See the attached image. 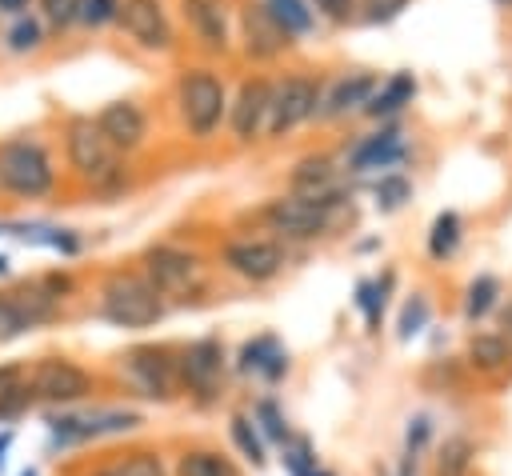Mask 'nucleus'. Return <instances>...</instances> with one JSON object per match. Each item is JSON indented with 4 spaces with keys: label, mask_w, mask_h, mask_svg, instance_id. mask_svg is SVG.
Masks as SVG:
<instances>
[{
    "label": "nucleus",
    "mask_w": 512,
    "mask_h": 476,
    "mask_svg": "<svg viewBox=\"0 0 512 476\" xmlns=\"http://www.w3.org/2000/svg\"><path fill=\"white\" fill-rule=\"evenodd\" d=\"M428 436H432V420L428 416H412L408 420V432H404V452L408 456H420L424 444H428Z\"/></svg>",
    "instance_id": "obj_41"
},
{
    "label": "nucleus",
    "mask_w": 512,
    "mask_h": 476,
    "mask_svg": "<svg viewBox=\"0 0 512 476\" xmlns=\"http://www.w3.org/2000/svg\"><path fill=\"white\" fill-rule=\"evenodd\" d=\"M64 148H68V164L80 180L96 184V188H112L120 184V152L104 140V132L96 128L92 116H72L64 128Z\"/></svg>",
    "instance_id": "obj_5"
},
{
    "label": "nucleus",
    "mask_w": 512,
    "mask_h": 476,
    "mask_svg": "<svg viewBox=\"0 0 512 476\" xmlns=\"http://www.w3.org/2000/svg\"><path fill=\"white\" fill-rule=\"evenodd\" d=\"M40 8H44V24L60 32V28H68V24L76 20L80 0H40Z\"/></svg>",
    "instance_id": "obj_40"
},
{
    "label": "nucleus",
    "mask_w": 512,
    "mask_h": 476,
    "mask_svg": "<svg viewBox=\"0 0 512 476\" xmlns=\"http://www.w3.org/2000/svg\"><path fill=\"white\" fill-rule=\"evenodd\" d=\"M176 368H180V392H188L192 404L208 408V404L220 400L224 368H228L220 336H196L192 344H184L176 352Z\"/></svg>",
    "instance_id": "obj_7"
},
{
    "label": "nucleus",
    "mask_w": 512,
    "mask_h": 476,
    "mask_svg": "<svg viewBox=\"0 0 512 476\" xmlns=\"http://www.w3.org/2000/svg\"><path fill=\"white\" fill-rule=\"evenodd\" d=\"M176 104H180V116L188 124V132L196 140L212 136L228 112V96H224V80L208 68H188L176 84Z\"/></svg>",
    "instance_id": "obj_8"
},
{
    "label": "nucleus",
    "mask_w": 512,
    "mask_h": 476,
    "mask_svg": "<svg viewBox=\"0 0 512 476\" xmlns=\"http://www.w3.org/2000/svg\"><path fill=\"white\" fill-rule=\"evenodd\" d=\"M268 100H272V84L264 76L256 80H244L240 92H236V104H232V132L236 140H256L264 120H268Z\"/></svg>",
    "instance_id": "obj_17"
},
{
    "label": "nucleus",
    "mask_w": 512,
    "mask_h": 476,
    "mask_svg": "<svg viewBox=\"0 0 512 476\" xmlns=\"http://www.w3.org/2000/svg\"><path fill=\"white\" fill-rule=\"evenodd\" d=\"M28 332H32V324H28L24 308H20V300L12 296V288L0 292V344H12L20 336H28Z\"/></svg>",
    "instance_id": "obj_35"
},
{
    "label": "nucleus",
    "mask_w": 512,
    "mask_h": 476,
    "mask_svg": "<svg viewBox=\"0 0 512 476\" xmlns=\"http://www.w3.org/2000/svg\"><path fill=\"white\" fill-rule=\"evenodd\" d=\"M228 436H232V448H236V456H240L244 464H252V468H264V464H268V444H264V436L256 432V424H252L248 412H236V416L228 420Z\"/></svg>",
    "instance_id": "obj_25"
},
{
    "label": "nucleus",
    "mask_w": 512,
    "mask_h": 476,
    "mask_svg": "<svg viewBox=\"0 0 512 476\" xmlns=\"http://www.w3.org/2000/svg\"><path fill=\"white\" fill-rule=\"evenodd\" d=\"M240 28H244V52L256 56V60H272V56H280V52L292 44V36H284V28L264 12L260 0H256V4L248 0V4H244Z\"/></svg>",
    "instance_id": "obj_15"
},
{
    "label": "nucleus",
    "mask_w": 512,
    "mask_h": 476,
    "mask_svg": "<svg viewBox=\"0 0 512 476\" xmlns=\"http://www.w3.org/2000/svg\"><path fill=\"white\" fill-rule=\"evenodd\" d=\"M100 320H108L112 328H152L168 316V300L140 276V272H108L100 284V300H96Z\"/></svg>",
    "instance_id": "obj_2"
},
{
    "label": "nucleus",
    "mask_w": 512,
    "mask_h": 476,
    "mask_svg": "<svg viewBox=\"0 0 512 476\" xmlns=\"http://www.w3.org/2000/svg\"><path fill=\"white\" fill-rule=\"evenodd\" d=\"M12 444H16V432H12V428H0V472H4V464H8Z\"/></svg>",
    "instance_id": "obj_46"
},
{
    "label": "nucleus",
    "mask_w": 512,
    "mask_h": 476,
    "mask_svg": "<svg viewBox=\"0 0 512 476\" xmlns=\"http://www.w3.org/2000/svg\"><path fill=\"white\" fill-rule=\"evenodd\" d=\"M28 388L44 408H76L96 392V376L68 356H40L28 364Z\"/></svg>",
    "instance_id": "obj_6"
},
{
    "label": "nucleus",
    "mask_w": 512,
    "mask_h": 476,
    "mask_svg": "<svg viewBox=\"0 0 512 476\" xmlns=\"http://www.w3.org/2000/svg\"><path fill=\"white\" fill-rule=\"evenodd\" d=\"M264 12L284 28V36H304L312 32V8L308 0H260Z\"/></svg>",
    "instance_id": "obj_28"
},
{
    "label": "nucleus",
    "mask_w": 512,
    "mask_h": 476,
    "mask_svg": "<svg viewBox=\"0 0 512 476\" xmlns=\"http://www.w3.org/2000/svg\"><path fill=\"white\" fill-rule=\"evenodd\" d=\"M500 320H504V328H508V340H512V300L504 304V312H500Z\"/></svg>",
    "instance_id": "obj_49"
},
{
    "label": "nucleus",
    "mask_w": 512,
    "mask_h": 476,
    "mask_svg": "<svg viewBox=\"0 0 512 476\" xmlns=\"http://www.w3.org/2000/svg\"><path fill=\"white\" fill-rule=\"evenodd\" d=\"M292 192L296 196H332L336 192V168L328 156H304L292 168Z\"/></svg>",
    "instance_id": "obj_24"
},
{
    "label": "nucleus",
    "mask_w": 512,
    "mask_h": 476,
    "mask_svg": "<svg viewBox=\"0 0 512 476\" xmlns=\"http://www.w3.org/2000/svg\"><path fill=\"white\" fill-rule=\"evenodd\" d=\"M116 8H120V0H80L76 20L88 24V28H100V24L116 20Z\"/></svg>",
    "instance_id": "obj_39"
},
{
    "label": "nucleus",
    "mask_w": 512,
    "mask_h": 476,
    "mask_svg": "<svg viewBox=\"0 0 512 476\" xmlns=\"http://www.w3.org/2000/svg\"><path fill=\"white\" fill-rule=\"evenodd\" d=\"M404 156V144H400V132L396 128H384L368 140H360L348 156V168L352 172H368V168H384V164H396Z\"/></svg>",
    "instance_id": "obj_22"
},
{
    "label": "nucleus",
    "mask_w": 512,
    "mask_h": 476,
    "mask_svg": "<svg viewBox=\"0 0 512 476\" xmlns=\"http://www.w3.org/2000/svg\"><path fill=\"white\" fill-rule=\"evenodd\" d=\"M220 260H224V268L232 276H240L248 284H268V280H276L284 272L288 252H284L280 240H252V236H244V240L224 244Z\"/></svg>",
    "instance_id": "obj_12"
},
{
    "label": "nucleus",
    "mask_w": 512,
    "mask_h": 476,
    "mask_svg": "<svg viewBox=\"0 0 512 476\" xmlns=\"http://www.w3.org/2000/svg\"><path fill=\"white\" fill-rule=\"evenodd\" d=\"M40 244H48V248H56V252H64V256H76V252H80V236L68 232V228H44Z\"/></svg>",
    "instance_id": "obj_42"
},
{
    "label": "nucleus",
    "mask_w": 512,
    "mask_h": 476,
    "mask_svg": "<svg viewBox=\"0 0 512 476\" xmlns=\"http://www.w3.org/2000/svg\"><path fill=\"white\" fill-rule=\"evenodd\" d=\"M392 272H384V280H360L356 284V308L364 312V324L368 332L380 328V316H384V304H388V292H392Z\"/></svg>",
    "instance_id": "obj_26"
},
{
    "label": "nucleus",
    "mask_w": 512,
    "mask_h": 476,
    "mask_svg": "<svg viewBox=\"0 0 512 476\" xmlns=\"http://www.w3.org/2000/svg\"><path fill=\"white\" fill-rule=\"evenodd\" d=\"M92 120H96V128L104 132V140L116 152H136L144 144V136H148V116H144V108L136 100H112Z\"/></svg>",
    "instance_id": "obj_14"
},
{
    "label": "nucleus",
    "mask_w": 512,
    "mask_h": 476,
    "mask_svg": "<svg viewBox=\"0 0 512 476\" xmlns=\"http://www.w3.org/2000/svg\"><path fill=\"white\" fill-rule=\"evenodd\" d=\"M312 4H316V12H324V16H328V20H336V24H340V20H348V16H352V8H356V0H312Z\"/></svg>",
    "instance_id": "obj_45"
},
{
    "label": "nucleus",
    "mask_w": 512,
    "mask_h": 476,
    "mask_svg": "<svg viewBox=\"0 0 512 476\" xmlns=\"http://www.w3.org/2000/svg\"><path fill=\"white\" fill-rule=\"evenodd\" d=\"M404 4H408V0H368L364 20H372V24H376V20H392V16H396Z\"/></svg>",
    "instance_id": "obj_44"
},
{
    "label": "nucleus",
    "mask_w": 512,
    "mask_h": 476,
    "mask_svg": "<svg viewBox=\"0 0 512 476\" xmlns=\"http://www.w3.org/2000/svg\"><path fill=\"white\" fill-rule=\"evenodd\" d=\"M44 424H48V452H76V448H88L96 440H112V436H128V432L144 428V412L140 408H116V404L48 408Z\"/></svg>",
    "instance_id": "obj_1"
},
{
    "label": "nucleus",
    "mask_w": 512,
    "mask_h": 476,
    "mask_svg": "<svg viewBox=\"0 0 512 476\" xmlns=\"http://www.w3.org/2000/svg\"><path fill=\"white\" fill-rule=\"evenodd\" d=\"M28 408H36L32 388H28V364L24 360L0 364V424L24 416Z\"/></svg>",
    "instance_id": "obj_20"
},
{
    "label": "nucleus",
    "mask_w": 512,
    "mask_h": 476,
    "mask_svg": "<svg viewBox=\"0 0 512 476\" xmlns=\"http://www.w3.org/2000/svg\"><path fill=\"white\" fill-rule=\"evenodd\" d=\"M108 464L120 472V476H168L164 460L156 448H128L120 456H108Z\"/></svg>",
    "instance_id": "obj_30"
},
{
    "label": "nucleus",
    "mask_w": 512,
    "mask_h": 476,
    "mask_svg": "<svg viewBox=\"0 0 512 476\" xmlns=\"http://www.w3.org/2000/svg\"><path fill=\"white\" fill-rule=\"evenodd\" d=\"M20 476H40V468H36V464H28V468H24Z\"/></svg>",
    "instance_id": "obj_50"
},
{
    "label": "nucleus",
    "mask_w": 512,
    "mask_h": 476,
    "mask_svg": "<svg viewBox=\"0 0 512 476\" xmlns=\"http://www.w3.org/2000/svg\"><path fill=\"white\" fill-rule=\"evenodd\" d=\"M412 92H416V80H412L408 72H396L388 84H380V88L368 96V104H364V108H368L372 116H388V112H396L400 104H408V100H412Z\"/></svg>",
    "instance_id": "obj_27"
},
{
    "label": "nucleus",
    "mask_w": 512,
    "mask_h": 476,
    "mask_svg": "<svg viewBox=\"0 0 512 476\" xmlns=\"http://www.w3.org/2000/svg\"><path fill=\"white\" fill-rule=\"evenodd\" d=\"M472 472V440L448 436L436 452V476H468Z\"/></svg>",
    "instance_id": "obj_31"
},
{
    "label": "nucleus",
    "mask_w": 512,
    "mask_h": 476,
    "mask_svg": "<svg viewBox=\"0 0 512 476\" xmlns=\"http://www.w3.org/2000/svg\"><path fill=\"white\" fill-rule=\"evenodd\" d=\"M116 372H120V384L140 400L168 404V400L180 396L176 348H168V344H136V348L120 352Z\"/></svg>",
    "instance_id": "obj_3"
},
{
    "label": "nucleus",
    "mask_w": 512,
    "mask_h": 476,
    "mask_svg": "<svg viewBox=\"0 0 512 476\" xmlns=\"http://www.w3.org/2000/svg\"><path fill=\"white\" fill-rule=\"evenodd\" d=\"M468 368H476L480 376H504L512 368V340L500 332H476L468 340Z\"/></svg>",
    "instance_id": "obj_19"
},
{
    "label": "nucleus",
    "mask_w": 512,
    "mask_h": 476,
    "mask_svg": "<svg viewBox=\"0 0 512 476\" xmlns=\"http://www.w3.org/2000/svg\"><path fill=\"white\" fill-rule=\"evenodd\" d=\"M372 92H376V76H372V72H352V76L336 80L328 96H320V108H316V112H320V116H344V112L368 104Z\"/></svg>",
    "instance_id": "obj_21"
},
{
    "label": "nucleus",
    "mask_w": 512,
    "mask_h": 476,
    "mask_svg": "<svg viewBox=\"0 0 512 476\" xmlns=\"http://www.w3.org/2000/svg\"><path fill=\"white\" fill-rule=\"evenodd\" d=\"M428 312H432V308H428V300L416 292V296L404 304V312H400V324H396V328H400V340H412L416 332H424V324H428Z\"/></svg>",
    "instance_id": "obj_37"
},
{
    "label": "nucleus",
    "mask_w": 512,
    "mask_h": 476,
    "mask_svg": "<svg viewBox=\"0 0 512 476\" xmlns=\"http://www.w3.org/2000/svg\"><path fill=\"white\" fill-rule=\"evenodd\" d=\"M116 24H120L140 48H152V52L172 48V24H168L160 0H120Z\"/></svg>",
    "instance_id": "obj_13"
},
{
    "label": "nucleus",
    "mask_w": 512,
    "mask_h": 476,
    "mask_svg": "<svg viewBox=\"0 0 512 476\" xmlns=\"http://www.w3.org/2000/svg\"><path fill=\"white\" fill-rule=\"evenodd\" d=\"M340 200H344L340 192H332V196H296V192H288V196L268 200L264 224L272 232H280L284 240H312V236L332 228V212H336Z\"/></svg>",
    "instance_id": "obj_9"
},
{
    "label": "nucleus",
    "mask_w": 512,
    "mask_h": 476,
    "mask_svg": "<svg viewBox=\"0 0 512 476\" xmlns=\"http://www.w3.org/2000/svg\"><path fill=\"white\" fill-rule=\"evenodd\" d=\"M172 476H244L240 464L232 456H224L220 448H208V444H196V448H184L176 456V468Z\"/></svg>",
    "instance_id": "obj_23"
},
{
    "label": "nucleus",
    "mask_w": 512,
    "mask_h": 476,
    "mask_svg": "<svg viewBox=\"0 0 512 476\" xmlns=\"http://www.w3.org/2000/svg\"><path fill=\"white\" fill-rule=\"evenodd\" d=\"M320 108V80L312 76H284L280 84H272V100H268V120L264 132L268 136H284L296 124H304L312 112Z\"/></svg>",
    "instance_id": "obj_11"
},
{
    "label": "nucleus",
    "mask_w": 512,
    "mask_h": 476,
    "mask_svg": "<svg viewBox=\"0 0 512 476\" xmlns=\"http://www.w3.org/2000/svg\"><path fill=\"white\" fill-rule=\"evenodd\" d=\"M312 476H336V472H328V468H316V472H312Z\"/></svg>",
    "instance_id": "obj_52"
},
{
    "label": "nucleus",
    "mask_w": 512,
    "mask_h": 476,
    "mask_svg": "<svg viewBox=\"0 0 512 476\" xmlns=\"http://www.w3.org/2000/svg\"><path fill=\"white\" fill-rule=\"evenodd\" d=\"M460 244V216L456 212H440L432 220V232H428V256L432 260H448Z\"/></svg>",
    "instance_id": "obj_32"
},
{
    "label": "nucleus",
    "mask_w": 512,
    "mask_h": 476,
    "mask_svg": "<svg viewBox=\"0 0 512 476\" xmlns=\"http://www.w3.org/2000/svg\"><path fill=\"white\" fill-rule=\"evenodd\" d=\"M0 188L20 196V200H40L56 188L52 156L36 136L0 140Z\"/></svg>",
    "instance_id": "obj_4"
},
{
    "label": "nucleus",
    "mask_w": 512,
    "mask_h": 476,
    "mask_svg": "<svg viewBox=\"0 0 512 476\" xmlns=\"http://www.w3.org/2000/svg\"><path fill=\"white\" fill-rule=\"evenodd\" d=\"M496 296H500V280L496 276H476L472 284H468V292H464V316L468 320H480V316H488L492 312V304H496Z\"/></svg>",
    "instance_id": "obj_34"
},
{
    "label": "nucleus",
    "mask_w": 512,
    "mask_h": 476,
    "mask_svg": "<svg viewBox=\"0 0 512 476\" xmlns=\"http://www.w3.org/2000/svg\"><path fill=\"white\" fill-rule=\"evenodd\" d=\"M280 460H284L288 476H312V472L320 468L316 448H312V440H308V436H288V440L280 444Z\"/></svg>",
    "instance_id": "obj_33"
},
{
    "label": "nucleus",
    "mask_w": 512,
    "mask_h": 476,
    "mask_svg": "<svg viewBox=\"0 0 512 476\" xmlns=\"http://www.w3.org/2000/svg\"><path fill=\"white\" fill-rule=\"evenodd\" d=\"M0 276H8V256H0Z\"/></svg>",
    "instance_id": "obj_51"
},
{
    "label": "nucleus",
    "mask_w": 512,
    "mask_h": 476,
    "mask_svg": "<svg viewBox=\"0 0 512 476\" xmlns=\"http://www.w3.org/2000/svg\"><path fill=\"white\" fill-rule=\"evenodd\" d=\"M164 300H188L204 284V268L196 252H184L176 244H152L144 252V272H140Z\"/></svg>",
    "instance_id": "obj_10"
},
{
    "label": "nucleus",
    "mask_w": 512,
    "mask_h": 476,
    "mask_svg": "<svg viewBox=\"0 0 512 476\" xmlns=\"http://www.w3.org/2000/svg\"><path fill=\"white\" fill-rule=\"evenodd\" d=\"M236 372L240 376H260L264 384H276V380H284V372H288V352H284V344L276 340V336H252V340H244L240 344V356H236Z\"/></svg>",
    "instance_id": "obj_16"
},
{
    "label": "nucleus",
    "mask_w": 512,
    "mask_h": 476,
    "mask_svg": "<svg viewBox=\"0 0 512 476\" xmlns=\"http://www.w3.org/2000/svg\"><path fill=\"white\" fill-rule=\"evenodd\" d=\"M408 196H412V188H408L404 176H380V180H376V204H380L384 212L400 208Z\"/></svg>",
    "instance_id": "obj_38"
},
{
    "label": "nucleus",
    "mask_w": 512,
    "mask_h": 476,
    "mask_svg": "<svg viewBox=\"0 0 512 476\" xmlns=\"http://www.w3.org/2000/svg\"><path fill=\"white\" fill-rule=\"evenodd\" d=\"M24 8H28V0H0V12H8V16H24Z\"/></svg>",
    "instance_id": "obj_47"
},
{
    "label": "nucleus",
    "mask_w": 512,
    "mask_h": 476,
    "mask_svg": "<svg viewBox=\"0 0 512 476\" xmlns=\"http://www.w3.org/2000/svg\"><path fill=\"white\" fill-rule=\"evenodd\" d=\"M84 476H120V472H116V468H112L108 460H100V464H96V468H88Z\"/></svg>",
    "instance_id": "obj_48"
},
{
    "label": "nucleus",
    "mask_w": 512,
    "mask_h": 476,
    "mask_svg": "<svg viewBox=\"0 0 512 476\" xmlns=\"http://www.w3.org/2000/svg\"><path fill=\"white\" fill-rule=\"evenodd\" d=\"M40 284H44V288H48V296H56L60 304L76 292V280H72L68 272H44V276H40Z\"/></svg>",
    "instance_id": "obj_43"
},
{
    "label": "nucleus",
    "mask_w": 512,
    "mask_h": 476,
    "mask_svg": "<svg viewBox=\"0 0 512 476\" xmlns=\"http://www.w3.org/2000/svg\"><path fill=\"white\" fill-rule=\"evenodd\" d=\"M252 424H256V432L264 436V444H284V440L292 436L288 416H284V408H280L272 396H264V400L252 404Z\"/></svg>",
    "instance_id": "obj_29"
},
{
    "label": "nucleus",
    "mask_w": 512,
    "mask_h": 476,
    "mask_svg": "<svg viewBox=\"0 0 512 476\" xmlns=\"http://www.w3.org/2000/svg\"><path fill=\"white\" fill-rule=\"evenodd\" d=\"M8 52H36L44 44V24L36 16H16V24L4 32Z\"/></svg>",
    "instance_id": "obj_36"
},
{
    "label": "nucleus",
    "mask_w": 512,
    "mask_h": 476,
    "mask_svg": "<svg viewBox=\"0 0 512 476\" xmlns=\"http://www.w3.org/2000/svg\"><path fill=\"white\" fill-rule=\"evenodd\" d=\"M180 12L188 20V28L196 32V40L212 52L228 48V8L224 0H180Z\"/></svg>",
    "instance_id": "obj_18"
}]
</instances>
